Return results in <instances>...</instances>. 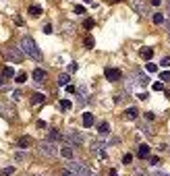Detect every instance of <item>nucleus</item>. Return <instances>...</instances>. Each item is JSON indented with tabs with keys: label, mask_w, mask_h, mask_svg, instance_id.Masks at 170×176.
I'll list each match as a JSON object with an SVG mask.
<instances>
[{
	"label": "nucleus",
	"mask_w": 170,
	"mask_h": 176,
	"mask_svg": "<svg viewBox=\"0 0 170 176\" xmlns=\"http://www.w3.org/2000/svg\"><path fill=\"white\" fill-rule=\"evenodd\" d=\"M21 48V52L25 56H29V58H33V60H41V52H40V48H37V44H35L33 37H23L19 44Z\"/></svg>",
	"instance_id": "1"
},
{
	"label": "nucleus",
	"mask_w": 170,
	"mask_h": 176,
	"mask_svg": "<svg viewBox=\"0 0 170 176\" xmlns=\"http://www.w3.org/2000/svg\"><path fill=\"white\" fill-rule=\"evenodd\" d=\"M67 170H71V172H73L75 176H89V174H91V170H89L85 164L77 162V160H71V162H68V168H67Z\"/></svg>",
	"instance_id": "2"
},
{
	"label": "nucleus",
	"mask_w": 170,
	"mask_h": 176,
	"mask_svg": "<svg viewBox=\"0 0 170 176\" xmlns=\"http://www.w3.org/2000/svg\"><path fill=\"white\" fill-rule=\"evenodd\" d=\"M62 139H64L68 145H83V143H85V137H83L79 131H68L67 135H62Z\"/></svg>",
	"instance_id": "3"
},
{
	"label": "nucleus",
	"mask_w": 170,
	"mask_h": 176,
	"mask_svg": "<svg viewBox=\"0 0 170 176\" xmlns=\"http://www.w3.org/2000/svg\"><path fill=\"white\" fill-rule=\"evenodd\" d=\"M40 151L44 153V156H50V157L58 153V149H56V145H54L52 141H44V143L40 145Z\"/></svg>",
	"instance_id": "4"
},
{
	"label": "nucleus",
	"mask_w": 170,
	"mask_h": 176,
	"mask_svg": "<svg viewBox=\"0 0 170 176\" xmlns=\"http://www.w3.org/2000/svg\"><path fill=\"white\" fill-rule=\"evenodd\" d=\"M106 79L108 81H112V83H116V81H120V77H123V73L118 71V68H106Z\"/></svg>",
	"instance_id": "5"
},
{
	"label": "nucleus",
	"mask_w": 170,
	"mask_h": 176,
	"mask_svg": "<svg viewBox=\"0 0 170 176\" xmlns=\"http://www.w3.org/2000/svg\"><path fill=\"white\" fill-rule=\"evenodd\" d=\"M7 56H8V58H11L13 62H21L25 54L21 52V48H13V50H8V52H7Z\"/></svg>",
	"instance_id": "6"
},
{
	"label": "nucleus",
	"mask_w": 170,
	"mask_h": 176,
	"mask_svg": "<svg viewBox=\"0 0 170 176\" xmlns=\"http://www.w3.org/2000/svg\"><path fill=\"white\" fill-rule=\"evenodd\" d=\"M31 145H33V139H31V137H19V141H17V147L19 149H27V147H31Z\"/></svg>",
	"instance_id": "7"
},
{
	"label": "nucleus",
	"mask_w": 170,
	"mask_h": 176,
	"mask_svg": "<svg viewBox=\"0 0 170 176\" xmlns=\"http://www.w3.org/2000/svg\"><path fill=\"white\" fill-rule=\"evenodd\" d=\"M151 153V147L150 145H139V149H137V156L141 157V160H147Z\"/></svg>",
	"instance_id": "8"
},
{
	"label": "nucleus",
	"mask_w": 170,
	"mask_h": 176,
	"mask_svg": "<svg viewBox=\"0 0 170 176\" xmlns=\"http://www.w3.org/2000/svg\"><path fill=\"white\" fill-rule=\"evenodd\" d=\"M44 79H46V71L35 68V71H33V81H35V83H44Z\"/></svg>",
	"instance_id": "9"
},
{
	"label": "nucleus",
	"mask_w": 170,
	"mask_h": 176,
	"mask_svg": "<svg viewBox=\"0 0 170 176\" xmlns=\"http://www.w3.org/2000/svg\"><path fill=\"white\" fill-rule=\"evenodd\" d=\"M139 56H141L143 60H151V56H154V50H151V48H141V50H139Z\"/></svg>",
	"instance_id": "10"
},
{
	"label": "nucleus",
	"mask_w": 170,
	"mask_h": 176,
	"mask_svg": "<svg viewBox=\"0 0 170 176\" xmlns=\"http://www.w3.org/2000/svg\"><path fill=\"white\" fill-rule=\"evenodd\" d=\"M133 79H137V83H139V85H143V87L150 83V79H147L145 75H141V73H133Z\"/></svg>",
	"instance_id": "11"
},
{
	"label": "nucleus",
	"mask_w": 170,
	"mask_h": 176,
	"mask_svg": "<svg viewBox=\"0 0 170 176\" xmlns=\"http://www.w3.org/2000/svg\"><path fill=\"white\" fill-rule=\"evenodd\" d=\"M98 133H100V137H106L110 133V124L108 122H100V127H98Z\"/></svg>",
	"instance_id": "12"
},
{
	"label": "nucleus",
	"mask_w": 170,
	"mask_h": 176,
	"mask_svg": "<svg viewBox=\"0 0 170 176\" xmlns=\"http://www.w3.org/2000/svg\"><path fill=\"white\" fill-rule=\"evenodd\" d=\"M58 139H62V135L56 129H50V131H48V141H58Z\"/></svg>",
	"instance_id": "13"
},
{
	"label": "nucleus",
	"mask_w": 170,
	"mask_h": 176,
	"mask_svg": "<svg viewBox=\"0 0 170 176\" xmlns=\"http://www.w3.org/2000/svg\"><path fill=\"white\" fill-rule=\"evenodd\" d=\"M137 116H139V112H137V108H129L127 112H124V118H127V120H135Z\"/></svg>",
	"instance_id": "14"
},
{
	"label": "nucleus",
	"mask_w": 170,
	"mask_h": 176,
	"mask_svg": "<svg viewBox=\"0 0 170 176\" xmlns=\"http://www.w3.org/2000/svg\"><path fill=\"white\" fill-rule=\"evenodd\" d=\"M131 6L135 8L137 13H141V15H145V6H143L141 2H139V0H133V2H131Z\"/></svg>",
	"instance_id": "15"
},
{
	"label": "nucleus",
	"mask_w": 170,
	"mask_h": 176,
	"mask_svg": "<svg viewBox=\"0 0 170 176\" xmlns=\"http://www.w3.org/2000/svg\"><path fill=\"white\" fill-rule=\"evenodd\" d=\"M44 100H46L44 93H33L31 95V104H44Z\"/></svg>",
	"instance_id": "16"
},
{
	"label": "nucleus",
	"mask_w": 170,
	"mask_h": 176,
	"mask_svg": "<svg viewBox=\"0 0 170 176\" xmlns=\"http://www.w3.org/2000/svg\"><path fill=\"white\" fill-rule=\"evenodd\" d=\"M83 124H85V127H91V124H94V114L85 112V114H83Z\"/></svg>",
	"instance_id": "17"
},
{
	"label": "nucleus",
	"mask_w": 170,
	"mask_h": 176,
	"mask_svg": "<svg viewBox=\"0 0 170 176\" xmlns=\"http://www.w3.org/2000/svg\"><path fill=\"white\" fill-rule=\"evenodd\" d=\"M60 156L67 157V160H71V157H73V149H71V147H62L60 149Z\"/></svg>",
	"instance_id": "18"
},
{
	"label": "nucleus",
	"mask_w": 170,
	"mask_h": 176,
	"mask_svg": "<svg viewBox=\"0 0 170 176\" xmlns=\"http://www.w3.org/2000/svg\"><path fill=\"white\" fill-rule=\"evenodd\" d=\"M2 77H4V79H11V77H15L13 67H4V71H2Z\"/></svg>",
	"instance_id": "19"
},
{
	"label": "nucleus",
	"mask_w": 170,
	"mask_h": 176,
	"mask_svg": "<svg viewBox=\"0 0 170 176\" xmlns=\"http://www.w3.org/2000/svg\"><path fill=\"white\" fill-rule=\"evenodd\" d=\"M29 15H31V17H40L41 15V6H29Z\"/></svg>",
	"instance_id": "20"
},
{
	"label": "nucleus",
	"mask_w": 170,
	"mask_h": 176,
	"mask_svg": "<svg viewBox=\"0 0 170 176\" xmlns=\"http://www.w3.org/2000/svg\"><path fill=\"white\" fill-rule=\"evenodd\" d=\"M68 81H71V77H68L67 73H62L60 77H58V85H62V87H64V85H67Z\"/></svg>",
	"instance_id": "21"
},
{
	"label": "nucleus",
	"mask_w": 170,
	"mask_h": 176,
	"mask_svg": "<svg viewBox=\"0 0 170 176\" xmlns=\"http://www.w3.org/2000/svg\"><path fill=\"white\" fill-rule=\"evenodd\" d=\"M145 68H147V73H158V64H154L151 60H147V64H145Z\"/></svg>",
	"instance_id": "22"
},
{
	"label": "nucleus",
	"mask_w": 170,
	"mask_h": 176,
	"mask_svg": "<svg viewBox=\"0 0 170 176\" xmlns=\"http://www.w3.org/2000/svg\"><path fill=\"white\" fill-rule=\"evenodd\" d=\"M154 23H156V25H162L164 23V15L162 13H154Z\"/></svg>",
	"instance_id": "23"
},
{
	"label": "nucleus",
	"mask_w": 170,
	"mask_h": 176,
	"mask_svg": "<svg viewBox=\"0 0 170 176\" xmlns=\"http://www.w3.org/2000/svg\"><path fill=\"white\" fill-rule=\"evenodd\" d=\"M71 108H73V104L68 102V100H60V110L67 112V110H71Z\"/></svg>",
	"instance_id": "24"
},
{
	"label": "nucleus",
	"mask_w": 170,
	"mask_h": 176,
	"mask_svg": "<svg viewBox=\"0 0 170 176\" xmlns=\"http://www.w3.org/2000/svg\"><path fill=\"white\" fill-rule=\"evenodd\" d=\"M160 81H170V71H164V73H160Z\"/></svg>",
	"instance_id": "25"
},
{
	"label": "nucleus",
	"mask_w": 170,
	"mask_h": 176,
	"mask_svg": "<svg viewBox=\"0 0 170 176\" xmlns=\"http://www.w3.org/2000/svg\"><path fill=\"white\" fill-rule=\"evenodd\" d=\"M15 79H17V83H25L27 75H25V73H19V75H15Z\"/></svg>",
	"instance_id": "26"
},
{
	"label": "nucleus",
	"mask_w": 170,
	"mask_h": 176,
	"mask_svg": "<svg viewBox=\"0 0 170 176\" xmlns=\"http://www.w3.org/2000/svg\"><path fill=\"white\" fill-rule=\"evenodd\" d=\"M94 44H95L94 37H91V35H87V37H85V46H87V48H94Z\"/></svg>",
	"instance_id": "27"
},
{
	"label": "nucleus",
	"mask_w": 170,
	"mask_h": 176,
	"mask_svg": "<svg viewBox=\"0 0 170 176\" xmlns=\"http://www.w3.org/2000/svg\"><path fill=\"white\" fill-rule=\"evenodd\" d=\"M94 25H95V23H94L91 19H87L85 23H83V27H85V29H94Z\"/></svg>",
	"instance_id": "28"
},
{
	"label": "nucleus",
	"mask_w": 170,
	"mask_h": 176,
	"mask_svg": "<svg viewBox=\"0 0 170 176\" xmlns=\"http://www.w3.org/2000/svg\"><path fill=\"white\" fill-rule=\"evenodd\" d=\"M160 64H162V67H166V68H168V67H170V56H164V58H162V62H160Z\"/></svg>",
	"instance_id": "29"
},
{
	"label": "nucleus",
	"mask_w": 170,
	"mask_h": 176,
	"mask_svg": "<svg viewBox=\"0 0 170 176\" xmlns=\"http://www.w3.org/2000/svg\"><path fill=\"white\" fill-rule=\"evenodd\" d=\"M75 13H77V15H83V13H85V6H81V4H77V6H75Z\"/></svg>",
	"instance_id": "30"
},
{
	"label": "nucleus",
	"mask_w": 170,
	"mask_h": 176,
	"mask_svg": "<svg viewBox=\"0 0 170 176\" xmlns=\"http://www.w3.org/2000/svg\"><path fill=\"white\" fill-rule=\"evenodd\" d=\"M13 172H15V168H4L2 170V176H11Z\"/></svg>",
	"instance_id": "31"
},
{
	"label": "nucleus",
	"mask_w": 170,
	"mask_h": 176,
	"mask_svg": "<svg viewBox=\"0 0 170 176\" xmlns=\"http://www.w3.org/2000/svg\"><path fill=\"white\" fill-rule=\"evenodd\" d=\"M162 89H164V85H162L160 81H158V83H154V91H162Z\"/></svg>",
	"instance_id": "32"
},
{
	"label": "nucleus",
	"mask_w": 170,
	"mask_h": 176,
	"mask_svg": "<svg viewBox=\"0 0 170 176\" xmlns=\"http://www.w3.org/2000/svg\"><path fill=\"white\" fill-rule=\"evenodd\" d=\"M123 162H124V164H131V162H133V156H131V153H127V156L123 157Z\"/></svg>",
	"instance_id": "33"
},
{
	"label": "nucleus",
	"mask_w": 170,
	"mask_h": 176,
	"mask_svg": "<svg viewBox=\"0 0 170 176\" xmlns=\"http://www.w3.org/2000/svg\"><path fill=\"white\" fill-rule=\"evenodd\" d=\"M145 118H147V120H156V114H154V112H147V114H145Z\"/></svg>",
	"instance_id": "34"
},
{
	"label": "nucleus",
	"mask_w": 170,
	"mask_h": 176,
	"mask_svg": "<svg viewBox=\"0 0 170 176\" xmlns=\"http://www.w3.org/2000/svg\"><path fill=\"white\" fill-rule=\"evenodd\" d=\"M64 87H67V91H68V93H75V91H77V89L73 87V85H68V83H67V85H64Z\"/></svg>",
	"instance_id": "35"
},
{
	"label": "nucleus",
	"mask_w": 170,
	"mask_h": 176,
	"mask_svg": "<svg viewBox=\"0 0 170 176\" xmlns=\"http://www.w3.org/2000/svg\"><path fill=\"white\" fill-rule=\"evenodd\" d=\"M15 160H17V162H21V160H25V156H23V153H19V151H17V153H15Z\"/></svg>",
	"instance_id": "36"
},
{
	"label": "nucleus",
	"mask_w": 170,
	"mask_h": 176,
	"mask_svg": "<svg viewBox=\"0 0 170 176\" xmlns=\"http://www.w3.org/2000/svg\"><path fill=\"white\" fill-rule=\"evenodd\" d=\"M44 33H52V25H46L44 27Z\"/></svg>",
	"instance_id": "37"
},
{
	"label": "nucleus",
	"mask_w": 170,
	"mask_h": 176,
	"mask_svg": "<svg viewBox=\"0 0 170 176\" xmlns=\"http://www.w3.org/2000/svg\"><path fill=\"white\" fill-rule=\"evenodd\" d=\"M135 176H147V174H145L143 170H135Z\"/></svg>",
	"instance_id": "38"
},
{
	"label": "nucleus",
	"mask_w": 170,
	"mask_h": 176,
	"mask_svg": "<svg viewBox=\"0 0 170 176\" xmlns=\"http://www.w3.org/2000/svg\"><path fill=\"white\" fill-rule=\"evenodd\" d=\"M151 4H154V6H158V4H162V0H151Z\"/></svg>",
	"instance_id": "39"
},
{
	"label": "nucleus",
	"mask_w": 170,
	"mask_h": 176,
	"mask_svg": "<svg viewBox=\"0 0 170 176\" xmlns=\"http://www.w3.org/2000/svg\"><path fill=\"white\" fill-rule=\"evenodd\" d=\"M110 176H118V172L116 170H110Z\"/></svg>",
	"instance_id": "40"
},
{
	"label": "nucleus",
	"mask_w": 170,
	"mask_h": 176,
	"mask_svg": "<svg viewBox=\"0 0 170 176\" xmlns=\"http://www.w3.org/2000/svg\"><path fill=\"white\" fill-rule=\"evenodd\" d=\"M0 85H4V77H0Z\"/></svg>",
	"instance_id": "41"
},
{
	"label": "nucleus",
	"mask_w": 170,
	"mask_h": 176,
	"mask_svg": "<svg viewBox=\"0 0 170 176\" xmlns=\"http://www.w3.org/2000/svg\"><path fill=\"white\" fill-rule=\"evenodd\" d=\"M168 35H170V19H168Z\"/></svg>",
	"instance_id": "42"
},
{
	"label": "nucleus",
	"mask_w": 170,
	"mask_h": 176,
	"mask_svg": "<svg viewBox=\"0 0 170 176\" xmlns=\"http://www.w3.org/2000/svg\"><path fill=\"white\" fill-rule=\"evenodd\" d=\"M83 2H91V0H83Z\"/></svg>",
	"instance_id": "43"
},
{
	"label": "nucleus",
	"mask_w": 170,
	"mask_h": 176,
	"mask_svg": "<svg viewBox=\"0 0 170 176\" xmlns=\"http://www.w3.org/2000/svg\"><path fill=\"white\" fill-rule=\"evenodd\" d=\"M168 6H170V0H168Z\"/></svg>",
	"instance_id": "44"
},
{
	"label": "nucleus",
	"mask_w": 170,
	"mask_h": 176,
	"mask_svg": "<svg viewBox=\"0 0 170 176\" xmlns=\"http://www.w3.org/2000/svg\"><path fill=\"white\" fill-rule=\"evenodd\" d=\"M89 176H95V174H89Z\"/></svg>",
	"instance_id": "45"
},
{
	"label": "nucleus",
	"mask_w": 170,
	"mask_h": 176,
	"mask_svg": "<svg viewBox=\"0 0 170 176\" xmlns=\"http://www.w3.org/2000/svg\"><path fill=\"white\" fill-rule=\"evenodd\" d=\"M168 40H170V35H168Z\"/></svg>",
	"instance_id": "46"
}]
</instances>
